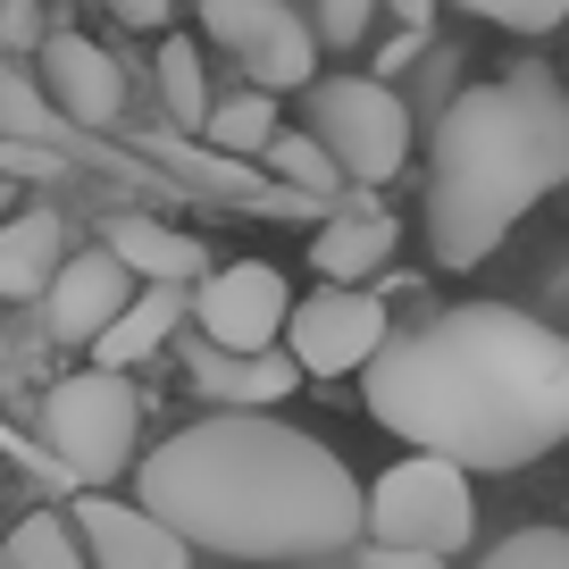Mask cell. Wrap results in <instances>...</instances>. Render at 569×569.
Instances as JSON below:
<instances>
[{
	"label": "cell",
	"instance_id": "6da1fadb",
	"mask_svg": "<svg viewBox=\"0 0 569 569\" xmlns=\"http://www.w3.org/2000/svg\"><path fill=\"white\" fill-rule=\"evenodd\" d=\"M377 427L461 469H528L569 445V336L528 310L461 302L360 369Z\"/></svg>",
	"mask_w": 569,
	"mask_h": 569
},
{
	"label": "cell",
	"instance_id": "7a4b0ae2",
	"mask_svg": "<svg viewBox=\"0 0 569 569\" xmlns=\"http://www.w3.org/2000/svg\"><path fill=\"white\" fill-rule=\"evenodd\" d=\"M134 502L218 561H327L360 545V478L302 427L268 410H218L142 452Z\"/></svg>",
	"mask_w": 569,
	"mask_h": 569
},
{
	"label": "cell",
	"instance_id": "3957f363",
	"mask_svg": "<svg viewBox=\"0 0 569 569\" xmlns=\"http://www.w3.org/2000/svg\"><path fill=\"white\" fill-rule=\"evenodd\" d=\"M569 184V92L552 68H502L469 84L427 142V251L478 268L495 243Z\"/></svg>",
	"mask_w": 569,
	"mask_h": 569
},
{
	"label": "cell",
	"instance_id": "277c9868",
	"mask_svg": "<svg viewBox=\"0 0 569 569\" xmlns=\"http://www.w3.org/2000/svg\"><path fill=\"white\" fill-rule=\"evenodd\" d=\"M42 445L51 461L68 469V486H109L134 469V445H142V402L126 386V369L92 360V369L59 377L42 393Z\"/></svg>",
	"mask_w": 569,
	"mask_h": 569
},
{
	"label": "cell",
	"instance_id": "5b68a950",
	"mask_svg": "<svg viewBox=\"0 0 569 569\" xmlns=\"http://www.w3.org/2000/svg\"><path fill=\"white\" fill-rule=\"evenodd\" d=\"M302 126L336 151L352 184H393L410 160V109L377 76H319L302 84Z\"/></svg>",
	"mask_w": 569,
	"mask_h": 569
},
{
	"label": "cell",
	"instance_id": "8992f818",
	"mask_svg": "<svg viewBox=\"0 0 569 569\" xmlns=\"http://www.w3.org/2000/svg\"><path fill=\"white\" fill-rule=\"evenodd\" d=\"M369 536L377 545H419V552H461L478 536V495L469 469L445 452H410L369 486Z\"/></svg>",
	"mask_w": 569,
	"mask_h": 569
},
{
	"label": "cell",
	"instance_id": "52a82bcc",
	"mask_svg": "<svg viewBox=\"0 0 569 569\" xmlns=\"http://www.w3.org/2000/svg\"><path fill=\"white\" fill-rule=\"evenodd\" d=\"M201 34L268 92H302L319 84V26L293 9V0H201Z\"/></svg>",
	"mask_w": 569,
	"mask_h": 569
},
{
	"label": "cell",
	"instance_id": "ba28073f",
	"mask_svg": "<svg viewBox=\"0 0 569 569\" xmlns=\"http://www.w3.org/2000/svg\"><path fill=\"white\" fill-rule=\"evenodd\" d=\"M386 343H393V327L369 284H319L284 319V352L302 360V377H360Z\"/></svg>",
	"mask_w": 569,
	"mask_h": 569
},
{
	"label": "cell",
	"instance_id": "9c48e42d",
	"mask_svg": "<svg viewBox=\"0 0 569 569\" xmlns=\"http://www.w3.org/2000/svg\"><path fill=\"white\" fill-rule=\"evenodd\" d=\"M293 319V293H284V268L268 260H234V268H210L193 284V327L201 343H227V352H268Z\"/></svg>",
	"mask_w": 569,
	"mask_h": 569
},
{
	"label": "cell",
	"instance_id": "30bf717a",
	"mask_svg": "<svg viewBox=\"0 0 569 569\" xmlns=\"http://www.w3.org/2000/svg\"><path fill=\"white\" fill-rule=\"evenodd\" d=\"M134 293H142V277L109 243H92V251H68V268H59L51 293H42V319H51L59 343H101Z\"/></svg>",
	"mask_w": 569,
	"mask_h": 569
},
{
	"label": "cell",
	"instance_id": "8fae6325",
	"mask_svg": "<svg viewBox=\"0 0 569 569\" xmlns=\"http://www.w3.org/2000/svg\"><path fill=\"white\" fill-rule=\"evenodd\" d=\"M34 76H42L51 109L76 126V134H101V126H118L126 76H118V59H109L92 34H51V42L34 51Z\"/></svg>",
	"mask_w": 569,
	"mask_h": 569
},
{
	"label": "cell",
	"instance_id": "7c38bea8",
	"mask_svg": "<svg viewBox=\"0 0 569 569\" xmlns=\"http://www.w3.org/2000/svg\"><path fill=\"white\" fill-rule=\"evenodd\" d=\"M76 536L92 545V569H193V545L151 502H109L101 486L76 502Z\"/></svg>",
	"mask_w": 569,
	"mask_h": 569
},
{
	"label": "cell",
	"instance_id": "4fadbf2b",
	"mask_svg": "<svg viewBox=\"0 0 569 569\" xmlns=\"http://www.w3.org/2000/svg\"><path fill=\"white\" fill-rule=\"evenodd\" d=\"M184 377H193V393L218 402V410H277L284 393H293V377H302V360L284 352V343H268V352L193 343V352H184Z\"/></svg>",
	"mask_w": 569,
	"mask_h": 569
},
{
	"label": "cell",
	"instance_id": "5bb4252c",
	"mask_svg": "<svg viewBox=\"0 0 569 569\" xmlns=\"http://www.w3.org/2000/svg\"><path fill=\"white\" fill-rule=\"evenodd\" d=\"M101 243L118 251L126 268H134L142 284H201L210 277V251H201V234L168 227V218H142V210H118L101 227Z\"/></svg>",
	"mask_w": 569,
	"mask_h": 569
},
{
	"label": "cell",
	"instance_id": "9a60e30c",
	"mask_svg": "<svg viewBox=\"0 0 569 569\" xmlns=\"http://www.w3.org/2000/svg\"><path fill=\"white\" fill-rule=\"evenodd\" d=\"M59 268H68L59 210H9L0 218V302H42Z\"/></svg>",
	"mask_w": 569,
	"mask_h": 569
},
{
	"label": "cell",
	"instance_id": "2e32d148",
	"mask_svg": "<svg viewBox=\"0 0 569 569\" xmlns=\"http://www.w3.org/2000/svg\"><path fill=\"white\" fill-rule=\"evenodd\" d=\"M393 251H402V218L393 210H336L319 227V243H310V268H319L327 284H360V277H377Z\"/></svg>",
	"mask_w": 569,
	"mask_h": 569
},
{
	"label": "cell",
	"instance_id": "e0dca14e",
	"mask_svg": "<svg viewBox=\"0 0 569 569\" xmlns=\"http://www.w3.org/2000/svg\"><path fill=\"white\" fill-rule=\"evenodd\" d=\"M184 319H193V284H142L134 302L118 310V327L92 343V360H109V369H134V360H151Z\"/></svg>",
	"mask_w": 569,
	"mask_h": 569
},
{
	"label": "cell",
	"instance_id": "ac0fdd59",
	"mask_svg": "<svg viewBox=\"0 0 569 569\" xmlns=\"http://www.w3.org/2000/svg\"><path fill=\"white\" fill-rule=\"evenodd\" d=\"M201 142H218V151H234V160H260L268 142H277V92H268V84L218 92V101H210V126H201Z\"/></svg>",
	"mask_w": 569,
	"mask_h": 569
},
{
	"label": "cell",
	"instance_id": "d6986e66",
	"mask_svg": "<svg viewBox=\"0 0 569 569\" xmlns=\"http://www.w3.org/2000/svg\"><path fill=\"white\" fill-rule=\"evenodd\" d=\"M0 569H92V561H84V536H76V519L26 511L18 528L0 536Z\"/></svg>",
	"mask_w": 569,
	"mask_h": 569
},
{
	"label": "cell",
	"instance_id": "ffe728a7",
	"mask_svg": "<svg viewBox=\"0 0 569 569\" xmlns=\"http://www.w3.org/2000/svg\"><path fill=\"white\" fill-rule=\"evenodd\" d=\"M160 101H168V118L184 126V134H201L210 126V68H201V42H184V34H168L160 42Z\"/></svg>",
	"mask_w": 569,
	"mask_h": 569
},
{
	"label": "cell",
	"instance_id": "44dd1931",
	"mask_svg": "<svg viewBox=\"0 0 569 569\" xmlns=\"http://www.w3.org/2000/svg\"><path fill=\"white\" fill-rule=\"evenodd\" d=\"M260 168H268V177H284V184H302V193H319V201L352 193V177L336 168V151H327L310 126H302V134H284V126H277V142L260 151Z\"/></svg>",
	"mask_w": 569,
	"mask_h": 569
},
{
	"label": "cell",
	"instance_id": "7402d4cb",
	"mask_svg": "<svg viewBox=\"0 0 569 569\" xmlns=\"http://www.w3.org/2000/svg\"><path fill=\"white\" fill-rule=\"evenodd\" d=\"M59 109L42 92V76H26L18 59H0V142H51Z\"/></svg>",
	"mask_w": 569,
	"mask_h": 569
},
{
	"label": "cell",
	"instance_id": "603a6c76",
	"mask_svg": "<svg viewBox=\"0 0 569 569\" xmlns=\"http://www.w3.org/2000/svg\"><path fill=\"white\" fill-rule=\"evenodd\" d=\"M478 569H569V528H519V536H502Z\"/></svg>",
	"mask_w": 569,
	"mask_h": 569
},
{
	"label": "cell",
	"instance_id": "cb8c5ba5",
	"mask_svg": "<svg viewBox=\"0 0 569 569\" xmlns=\"http://www.w3.org/2000/svg\"><path fill=\"white\" fill-rule=\"evenodd\" d=\"M461 9L486 26H511V34H545V26L569 18V0H461Z\"/></svg>",
	"mask_w": 569,
	"mask_h": 569
},
{
	"label": "cell",
	"instance_id": "d4e9b609",
	"mask_svg": "<svg viewBox=\"0 0 569 569\" xmlns=\"http://www.w3.org/2000/svg\"><path fill=\"white\" fill-rule=\"evenodd\" d=\"M369 18H377V0H319V42L327 51H360V34H369Z\"/></svg>",
	"mask_w": 569,
	"mask_h": 569
},
{
	"label": "cell",
	"instance_id": "484cf974",
	"mask_svg": "<svg viewBox=\"0 0 569 569\" xmlns=\"http://www.w3.org/2000/svg\"><path fill=\"white\" fill-rule=\"evenodd\" d=\"M42 0H0V59H26V51H42Z\"/></svg>",
	"mask_w": 569,
	"mask_h": 569
},
{
	"label": "cell",
	"instance_id": "4316f807",
	"mask_svg": "<svg viewBox=\"0 0 569 569\" xmlns=\"http://www.w3.org/2000/svg\"><path fill=\"white\" fill-rule=\"evenodd\" d=\"M352 552H360L352 569H445V552H419V545H377V536H369V545H352Z\"/></svg>",
	"mask_w": 569,
	"mask_h": 569
},
{
	"label": "cell",
	"instance_id": "83f0119b",
	"mask_svg": "<svg viewBox=\"0 0 569 569\" xmlns=\"http://www.w3.org/2000/svg\"><path fill=\"white\" fill-rule=\"evenodd\" d=\"M109 18L118 26H142V34H151V26H168V0H101Z\"/></svg>",
	"mask_w": 569,
	"mask_h": 569
},
{
	"label": "cell",
	"instance_id": "f1b7e54d",
	"mask_svg": "<svg viewBox=\"0 0 569 569\" xmlns=\"http://www.w3.org/2000/svg\"><path fill=\"white\" fill-rule=\"evenodd\" d=\"M386 9H393L402 26H427V18H436V0H386Z\"/></svg>",
	"mask_w": 569,
	"mask_h": 569
},
{
	"label": "cell",
	"instance_id": "f546056e",
	"mask_svg": "<svg viewBox=\"0 0 569 569\" xmlns=\"http://www.w3.org/2000/svg\"><path fill=\"white\" fill-rule=\"evenodd\" d=\"M9 210H18V184H9V177H0V218H9Z\"/></svg>",
	"mask_w": 569,
	"mask_h": 569
}]
</instances>
